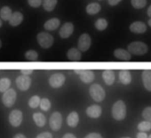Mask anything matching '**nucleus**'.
<instances>
[{"label":"nucleus","mask_w":151,"mask_h":138,"mask_svg":"<svg viewBox=\"0 0 151 138\" xmlns=\"http://www.w3.org/2000/svg\"><path fill=\"white\" fill-rule=\"evenodd\" d=\"M127 50L131 53V54L140 56V55H144L147 53L148 47H147V44H145L143 42L134 41L128 45Z\"/></svg>","instance_id":"1"},{"label":"nucleus","mask_w":151,"mask_h":138,"mask_svg":"<svg viewBox=\"0 0 151 138\" xmlns=\"http://www.w3.org/2000/svg\"><path fill=\"white\" fill-rule=\"evenodd\" d=\"M112 116L116 120H123L126 116V106L124 102L119 100L113 104Z\"/></svg>","instance_id":"2"},{"label":"nucleus","mask_w":151,"mask_h":138,"mask_svg":"<svg viewBox=\"0 0 151 138\" xmlns=\"http://www.w3.org/2000/svg\"><path fill=\"white\" fill-rule=\"evenodd\" d=\"M89 93L91 97L97 103L102 102L106 96L105 90L99 84H93L89 88Z\"/></svg>","instance_id":"3"},{"label":"nucleus","mask_w":151,"mask_h":138,"mask_svg":"<svg viewBox=\"0 0 151 138\" xmlns=\"http://www.w3.org/2000/svg\"><path fill=\"white\" fill-rule=\"evenodd\" d=\"M37 40L38 45L44 49L50 48L53 45V42H54L53 37L48 32H40V33H38L37 36Z\"/></svg>","instance_id":"4"},{"label":"nucleus","mask_w":151,"mask_h":138,"mask_svg":"<svg viewBox=\"0 0 151 138\" xmlns=\"http://www.w3.org/2000/svg\"><path fill=\"white\" fill-rule=\"evenodd\" d=\"M16 97H17V95H16L15 90L13 88H9L7 91L4 93L2 96V102L6 107L9 108V107H12L15 103Z\"/></svg>","instance_id":"5"},{"label":"nucleus","mask_w":151,"mask_h":138,"mask_svg":"<svg viewBox=\"0 0 151 138\" xmlns=\"http://www.w3.org/2000/svg\"><path fill=\"white\" fill-rule=\"evenodd\" d=\"M91 45H92V38L89 34L84 33L79 37L78 40V48L81 52H86L87 50H89Z\"/></svg>","instance_id":"6"},{"label":"nucleus","mask_w":151,"mask_h":138,"mask_svg":"<svg viewBox=\"0 0 151 138\" xmlns=\"http://www.w3.org/2000/svg\"><path fill=\"white\" fill-rule=\"evenodd\" d=\"M65 80H66V78L62 73L60 72L54 73L49 79V85L52 88H59L63 86V84L65 83Z\"/></svg>","instance_id":"7"},{"label":"nucleus","mask_w":151,"mask_h":138,"mask_svg":"<svg viewBox=\"0 0 151 138\" xmlns=\"http://www.w3.org/2000/svg\"><path fill=\"white\" fill-rule=\"evenodd\" d=\"M49 125H50V127L54 131H57L61 127L62 116L59 111H55L51 115L50 119H49Z\"/></svg>","instance_id":"8"},{"label":"nucleus","mask_w":151,"mask_h":138,"mask_svg":"<svg viewBox=\"0 0 151 138\" xmlns=\"http://www.w3.org/2000/svg\"><path fill=\"white\" fill-rule=\"evenodd\" d=\"M75 72L79 75L82 82L89 84L94 79V72L90 70H75Z\"/></svg>","instance_id":"9"},{"label":"nucleus","mask_w":151,"mask_h":138,"mask_svg":"<svg viewBox=\"0 0 151 138\" xmlns=\"http://www.w3.org/2000/svg\"><path fill=\"white\" fill-rule=\"evenodd\" d=\"M16 86L17 87L22 90V91H26L30 87L31 85V79L27 76V75H21L19 77H17L16 80H15Z\"/></svg>","instance_id":"10"},{"label":"nucleus","mask_w":151,"mask_h":138,"mask_svg":"<svg viewBox=\"0 0 151 138\" xmlns=\"http://www.w3.org/2000/svg\"><path fill=\"white\" fill-rule=\"evenodd\" d=\"M23 119L22 112L20 110H14L9 114V122L13 126H19Z\"/></svg>","instance_id":"11"},{"label":"nucleus","mask_w":151,"mask_h":138,"mask_svg":"<svg viewBox=\"0 0 151 138\" xmlns=\"http://www.w3.org/2000/svg\"><path fill=\"white\" fill-rule=\"evenodd\" d=\"M74 32V24L72 22H65L60 29L59 35L61 38H68Z\"/></svg>","instance_id":"12"},{"label":"nucleus","mask_w":151,"mask_h":138,"mask_svg":"<svg viewBox=\"0 0 151 138\" xmlns=\"http://www.w3.org/2000/svg\"><path fill=\"white\" fill-rule=\"evenodd\" d=\"M129 30L131 32L135 33V34H143L147 31V25L139 21L133 22L130 26Z\"/></svg>","instance_id":"13"},{"label":"nucleus","mask_w":151,"mask_h":138,"mask_svg":"<svg viewBox=\"0 0 151 138\" xmlns=\"http://www.w3.org/2000/svg\"><path fill=\"white\" fill-rule=\"evenodd\" d=\"M114 56L121 61H130L132 59V54L128 50L123 48H117L114 51Z\"/></svg>","instance_id":"14"},{"label":"nucleus","mask_w":151,"mask_h":138,"mask_svg":"<svg viewBox=\"0 0 151 138\" xmlns=\"http://www.w3.org/2000/svg\"><path fill=\"white\" fill-rule=\"evenodd\" d=\"M67 57L69 61H79L82 58V53L78 48L72 47V48L68 49V51L67 52Z\"/></svg>","instance_id":"15"},{"label":"nucleus","mask_w":151,"mask_h":138,"mask_svg":"<svg viewBox=\"0 0 151 138\" xmlns=\"http://www.w3.org/2000/svg\"><path fill=\"white\" fill-rule=\"evenodd\" d=\"M101 112H102V111H101V106H99L97 104L91 105L86 109V115L93 118H99L101 115Z\"/></svg>","instance_id":"16"},{"label":"nucleus","mask_w":151,"mask_h":138,"mask_svg":"<svg viewBox=\"0 0 151 138\" xmlns=\"http://www.w3.org/2000/svg\"><path fill=\"white\" fill-rule=\"evenodd\" d=\"M60 25V21L58 18H52L46 21L44 24V28L47 31H52L57 30Z\"/></svg>","instance_id":"17"},{"label":"nucleus","mask_w":151,"mask_h":138,"mask_svg":"<svg viewBox=\"0 0 151 138\" xmlns=\"http://www.w3.org/2000/svg\"><path fill=\"white\" fill-rule=\"evenodd\" d=\"M142 82L146 90L151 92V70H145L142 72Z\"/></svg>","instance_id":"18"},{"label":"nucleus","mask_w":151,"mask_h":138,"mask_svg":"<svg viewBox=\"0 0 151 138\" xmlns=\"http://www.w3.org/2000/svg\"><path fill=\"white\" fill-rule=\"evenodd\" d=\"M23 21V14L21 12H14L9 20V24L13 27L19 26Z\"/></svg>","instance_id":"19"},{"label":"nucleus","mask_w":151,"mask_h":138,"mask_svg":"<svg viewBox=\"0 0 151 138\" xmlns=\"http://www.w3.org/2000/svg\"><path fill=\"white\" fill-rule=\"evenodd\" d=\"M102 79L108 86H112L115 82V73L111 70H106L102 72Z\"/></svg>","instance_id":"20"},{"label":"nucleus","mask_w":151,"mask_h":138,"mask_svg":"<svg viewBox=\"0 0 151 138\" xmlns=\"http://www.w3.org/2000/svg\"><path fill=\"white\" fill-rule=\"evenodd\" d=\"M79 122V116L77 111H72L67 117V123L71 127H76L78 125Z\"/></svg>","instance_id":"21"},{"label":"nucleus","mask_w":151,"mask_h":138,"mask_svg":"<svg viewBox=\"0 0 151 138\" xmlns=\"http://www.w3.org/2000/svg\"><path fill=\"white\" fill-rule=\"evenodd\" d=\"M119 80L123 85H129L132 81L131 72L127 70H123L119 72Z\"/></svg>","instance_id":"22"},{"label":"nucleus","mask_w":151,"mask_h":138,"mask_svg":"<svg viewBox=\"0 0 151 138\" xmlns=\"http://www.w3.org/2000/svg\"><path fill=\"white\" fill-rule=\"evenodd\" d=\"M101 10V7L99 3H90L86 6V11L90 15H95Z\"/></svg>","instance_id":"23"},{"label":"nucleus","mask_w":151,"mask_h":138,"mask_svg":"<svg viewBox=\"0 0 151 138\" xmlns=\"http://www.w3.org/2000/svg\"><path fill=\"white\" fill-rule=\"evenodd\" d=\"M33 119L36 123V125L39 127H42L45 125V122H46V118H45V116L40 112H36L33 114Z\"/></svg>","instance_id":"24"},{"label":"nucleus","mask_w":151,"mask_h":138,"mask_svg":"<svg viewBox=\"0 0 151 138\" xmlns=\"http://www.w3.org/2000/svg\"><path fill=\"white\" fill-rule=\"evenodd\" d=\"M12 9L9 7H4L0 10V17L5 22H9L10 18L12 17Z\"/></svg>","instance_id":"25"},{"label":"nucleus","mask_w":151,"mask_h":138,"mask_svg":"<svg viewBox=\"0 0 151 138\" xmlns=\"http://www.w3.org/2000/svg\"><path fill=\"white\" fill-rule=\"evenodd\" d=\"M58 0H43V7L47 12H52L56 7Z\"/></svg>","instance_id":"26"},{"label":"nucleus","mask_w":151,"mask_h":138,"mask_svg":"<svg viewBox=\"0 0 151 138\" xmlns=\"http://www.w3.org/2000/svg\"><path fill=\"white\" fill-rule=\"evenodd\" d=\"M108 25H109V22L106 19L104 18H100L98 19L95 23H94V26L96 28V30H98L99 31H103L105 30L107 28H108Z\"/></svg>","instance_id":"27"},{"label":"nucleus","mask_w":151,"mask_h":138,"mask_svg":"<svg viewBox=\"0 0 151 138\" xmlns=\"http://www.w3.org/2000/svg\"><path fill=\"white\" fill-rule=\"evenodd\" d=\"M11 86V80L7 78H3L0 79V92L5 93L10 88Z\"/></svg>","instance_id":"28"},{"label":"nucleus","mask_w":151,"mask_h":138,"mask_svg":"<svg viewBox=\"0 0 151 138\" xmlns=\"http://www.w3.org/2000/svg\"><path fill=\"white\" fill-rule=\"evenodd\" d=\"M131 5L135 9H142L147 5V0H131Z\"/></svg>","instance_id":"29"},{"label":"nucleus","mask_w":151,"mask_h":138,"mask_svg":"<svg viewBox=\"0 0 151 138\" xmlns=\"http://www.w3.org/2000/svg\"><path fill=\"white\" fill-rule=\"evenodd\" d=\"M25 58L29 61H37V58H38V53L37 51L35 50H28L26 53H25Z\"/></svg>","instance_id":"30"},{"label":"nucleus","mask_w":151,"mask_h":138,"mask_svg":"<svg viewBox=\"0 0 151 138\" xmlns=\"http://www.w3.org/2000/svg\"><path fill=\"white\" fill-rule=\"evenodd\" d=\"M40 102H41V99L38 95H33L29 101V105L30 108L35 109L40 105Z\"/></svg>","instance_id":"31"},{"label":"nucleus","mask_w":151,"mask_h":138,"mask_svg":"<svg viewBox=\"0 0 151 138\" xmlns=\"http://www.w3.org/2000/svg\"><path fill=\"white\" fill-rule=\"evenodd\" d=\"M138 129L141 132H146V131H149L151 129V123L149 121H141L140 123L138 124Z\"/></svg>","instance_id":"32"},{"label":"nucleus","mask_w":151,"mask_h":138,"mask_svg":"<svg viewBox=\"0 0 151 138\" xmlns=\"http://www.w3.org/2000/svg\"><path fill=\"white\" fill-rule=\"evenodd\" d=\"M39 106H40V108H41L42 111H47L51 108V102L47 98H43V99H41V102H40V105Z\"/></svg>","instance_id":"33"},{"label":"nucleus","mask_w":151,"mask_h":138,"mask_svg":"<svg viewBox=\"0 0 151 138\" xmlns=\"http://www.w3.org/2000/svg\"><path fill=\"white\" fill-rule=\"evenodd\" d=\"M142 117L145 120L149 121L151 123V106L146 107L142 111Z\"/></svg>","instance_id":"34"},{"label":"nucleus","mask_w":151,"mask_h":138,"mask_svg":"<svg viewBox=\"0 0 151 138\" xmlns=\"http://www.w3.org/2000/svg\"><path fill=\"white\" fill-rule=\"evenodd\" d=\"M28 3L31 7L37 8L43 4V0H28Z\"/></svg>","instance_id":"35"},{"label":"nucleus","mask_w":151,"mask_h":138,"mask_svg":"<svg viewBox=\"0 0 151 138\" xmlns=\"http://www.w3.org/2000/svg\"><path fill=\"white\" fill-rule=\"evenodd\" d=\"M37 138H52V134L49 132H43L37 134Z\"/></svg>","instance_id":"36"},{"label":"nucleus","mask_w":151,"mask_h":138,"mask_svg":"<svg viewBox=\"0 0 151 138\" xmlns=\"http://www.w3.org/2000/svg\"><path fill=\"white\" fill-rule=\"evenodd\" d=\"M85 138H102V136L99 133H91L87 134Z\"/></svg>","instance_id":"37"},{"label":"nucleus","mask_w":151,"mask_h":138,"mask_svg":"<svg viewBox=\"0 0 151 138\" xmlns=\"http://www.w3.org/2000/svg\"><path fill=\"white\" fill-rule=\"evenodd\" d=\"M122 0H108V3L109 6L111 7H115V6H117Z\"/></svg>","instance_id":"38"},{"label":"nucleus","mask_w":151,"mask_h":138,"mask_svg":"<svg viewBox=\"0 0 151 138\" xmlns=\"http://www.w3.org/2000/svg\"><path fill=\"white\" fill-rule=\"evenodd\" d=\"M137 138H147V134L145 132H139L136 135Z\"/></svg>","instance_id":"39"},{"label":"nucleus","mask_w":151,"mask_h":138,"mask_svg":"<svg viewBox=\"0 0 151 138\" xmlns=\"http://www.w3.org/2000/svg\"><path fill=\"white\" fill-rule=\"evenodd\" d=\"M21 72H22V75H27V76H29V75H30V74L33 73V70H22Z\"/></svg>","instance_id":"40"},{"label":"nucleus","mask_w":151,"mask_h":138,"mask_svg":"<svg viewBox=\"0 0 151 138\" xmlns=\"http://www.w3.org/2000/svg\"><path fill=\"white\" fill-rule=\"evenodd\" d=\"M62 138H77V137H76V135H74L73 134L68 133V134H65Z\"/></svg>","instance_id":"41"},{"label":"nucleus","mask_w":151,"mask_h":138,"mask_svg":"<svg viewBox=\"0 0 151 138\" xmlns=\"http://www.w3.org/2000/svg\"><path fill=\"white\" fill-rule=\"evenodd\" d=\"M14 138H26V136L22 134H17L14 136Z\"/></svg>","instance_id":"42"},{"label":"nucleus","mask_w":151,"mask_h":138,"mask_svg":"<svg viewBox=\"0 0 151 138\" xmlns=\"http://www.w3.org/2000/svg\"><path fill=\"white\" fill-rule=\"evenodd\" d=\"M147 16H148L149 18H151V5H150V6L148 7V8H147Z\"/></svg>","instance_id":"43"},{"label":"nucleus","mask_w":151,"mask_h":138,"mask_svg":"<svg viewBox=\"0 0 151 138\" xmlns=\"http://www.w3.org/2000/svg\"><path fill=\"white\" fill-rule=\"evenodd\" d=\"M147 24H148L149 27H151V18H149V20L147 21Z\"/></svg>","instance_id":"44"},{"label":"nucleus","mask_w":151,"mask_h":138,"mask_svg":"<svg viewBox=\"0 0 151 138\" xmlns=\"http://www.w3.org/2000/svg\"><path fill=\"white\" fill-rule=\"evenodd\" d=\"M2 27V19H0V28Z\"/></svg>","instance_id":"45"},{"label":"nucleus","mask_w":151,"mask_h":138,"mask_svg":"<svg viewBox=\"0 0 151 138\" xmlns=\"http://www.w3.org/2000/svg\"><path fill=\"white\" fill-rule=\"evenodd\" d=\"M2 47V41H1V39H0V48Z\"/></svg>","instance_id":"46"},{"label":"nucleus","mask_w":151,"mask_h":138,"mask_svg":"<svg viewBox=\"0 0 151 138\" xmlns=\"http://www.w3.org/2000/svg\"><path fill=\"white\" fill-rule=\"evenodd\" d=\"M147 138H151V134H149V135L147 136Z\"/></svg>","instance_id":"47"},{"label":"nucleus","mask_w":151,"mask_h":138,"mask_svg":"<svg viewBox=\"0 0 151 138\" xmlns=\"http://www.w3.org/2000/svg\"><path fill=\"white\" fill-rule=\"evenodd\" d=\"M122 138H131V137H122Z\"/></svg>","instance_id":"48"}]
</instances>
